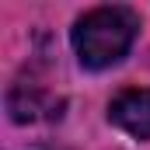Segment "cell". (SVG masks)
I'll list each match as a JSON object with an SVG mask.
<instances>
[{
	"instance_id": "obj_1",
	"label": "cell",
	"mask_w": 150,
	"mask_h": 150,
	"mask_svg": "<svg viewBox=\"0 0 150 150\" xmlns=\"http://www.w3.org/2000/svg\"><path fill=\"white\" fill-rule=\"evenodd\" d=\"M140 35V18L129 11V7H94L87 14H80L74 21V52L80 59V67L87 70H108L115 67Z\"/></svg>"
},
{
	"instance_id": "obj_2",
	"label": "cell",
	"mask_w": 150,
	"mask_h": 150,
	"mask_svg": "<svg viewBox=\"0 0 150 150\" xmlns=\"http://www.w3.org/2000/svg\"><path fill=\"white\" fill-rule=\"evenodd\" d=\"M7 112L21 126H35V122H52L63 115V98L45 91L35 80H18L7 91Z\"/></svg>"
},
{
	"instance_id": "obj_3",
	"label": "cell",
	"mask_w": 150,
	"mask_h": 150,
	"mask_svg": "<svg viewBox=\"0 0 150 150\" xmlns=\"http://www.w3.org/2000/svg\"><path fill=\"white\" fill-rule=\"evenodd\" d=\"M108 122L133 140H150V87L119 91L108 101Z\"/></svg>"
}]
</instances>
